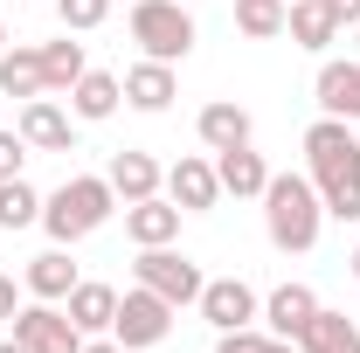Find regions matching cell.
<instances>
[{"mask_svg": "<svg viewBox=\"0 0 360 353\" xmlns=\"http://www.w3.org/2000/svg\"><path fill=\"white\" fill-rule=\"evenodd\" d=\"M305 167L333 222H360V139L347 118H319L305 132Z\"/></svg>", "mask_w": 360, "mask_h": 353, "instance_id": "cell-1", "label": "cell"}, {"mask_svg": "<svg viewBox=\"0 0 360 353\" xmlns=\"http://www.w3.org/2000/svg\"><path fill=\"white\" fill-rule=\"evenodd\" d=\"M326 229V201H319L312 174H270L264 187V236L284 250V257H305Z\"/></svg>", "mask_w": 360, "mask_h": 353, "instance_id": "cell-2", "label": "cell"}, {"mask_svg": "<svg viewBox=\"0 0 360 353\" xmlns=\"http://www.w3.org/2000/svg\"><path fill=\"white\" fill-rule=\"evenodd\" d=\"M111 208H118L111 180H104V174H77V180H63V187L42 201V229H49V243L70 250V243H84L90 229H104Z\"/></svg>", "mask_w": 360, "mask_h": 353, "instance_id": "cell-3", "label": "cell"}, {"mask_svg": "<svg viewBox=\"0 0 360 353\" xmlns=\"http://www.w3.org/2000/svg\"><path fill=\"white\" fill-rule=\"evenodd\" d=\"M132 42L153 63H187L194 49V14L180 0H132Z\"/></svg>", "mask_w": 360, "mask_h": 353, "instance_id": "cell-4", "label": "cell"}, {"mask_svg": "<svg viewBox=\"0 0 360 353\" xmlns=\"http://www.w3.org/2000/svg\"><path fill=\"white\" fill-rule=\"evenodd\" d=\"M174 333V305L160 298V291H146V284H132L125 298H118V319H111V340L125 353H146V347H160Z\"/></svg>", "mask_w": 360, "mask_h": 353, "instance_id": "cell-5", "label": "cell"}, {"mask_svg": "<svg viewBox=\"0 0 360 353\" xmlns=\"http://www.w3.org/2000/svg\"><path fill=\"white\" fill-rule=\"evenodd\" d=\"M139 284H146V291H160V298H167V305H194V298H201V284H208V277H201V264H194V257H180L174 243H160V250H139Z\"/></svg>", "mask_w": 360, "mask_h": 353, "instance_id": "cell-6", "label": "cell"}, {"mask_svg": "<svg viewBox=\"0 0 360 353\" xmlns=\"http://www.w3.org/2000/svg\"><path fill=\"white\" fill-rule=\"evenodd\" d=\"M14 340H21L28 353H84V333L70 326V312H56L49 298L14 312Z\"/></svg>", "mask_w": 360, "mask_h": 353, "instance_id": "cell-7", "label": "cell"}, {"mask_svg": "<svg viewBox=\"0 0 360 353\" xmlns=\"http://www.w3.org/2000/svg\"><path fill=\"white\" fill-rule=\"evenodd\" d=\"M194 305H201V319H208L215 333H236V326H257V319H264V305H257V291H250L243 277H208Z\"/></svg>", "mask_w": 360, "mask_h": 353, "instance_id": "cell-8", "label": "cell"}, {"mask_svg": "<svg viewBox=\"0 0 360 353\" xmlns=\"http://www.w3.org/2000/svg\"><path fill=\"white\" fill-rule=\"evenodd\" d=\"M167 201H174L180 215H208V208L222 201V180H215V160H194V153H180L174 167H167Z\"/></svg>", "mask_w": 360, "mask_h": 353, "instance_id": "cell-9", "label": "cell"}, {"mask_svg": "<svg viewBox=\"0 0 360 353\" xmlns=\"http://www.w3.org/2000/svg\"><path fill=\"white\" fill-rule=\"evenodd\" d=\"M21 139L35 153H77V125H70V111L56 97H28L21 104Z\"/></svg>", "mask_w": 360, "mask_h": 353, "instance_id": "cell-10", "label": "cell"}, {"mask_svg": "<svg viewBox=\"0 0 360 353\" xmlns=\"http://www.w3.org/2000/svg\"><path fill=\"white\" fill-rule=\"evenodd\" d=\"M340 28H347V21H340L333 0H291V14H284V35L298 49H312V56H326V49L340 42Z\"/></svg>", "mask_w": 360, "mask_h": 353, "instance_id": "cell-11", "label": "cell"}, {"mask_svg": "<svg viewBox=\"0 0 360 353\" xmlns=\"http://www.w3.org/2000/svg\"><path fill=\"white\" fill-rule=\"evenodd\" d=\"M312 312H319L312 284H277V291L264 298V326H270V340H291V347H298V333L312 326Z\"/></svg>", "mask_w": 360, "mask_h": 353, "instance_id": "cell-12", "label": "cell"}, {"mask_svg": "<svg viewBox=\"0 0 360 353\" xmlns=\"http://www.w3.org/2000/svg\"><path fill=\"white\" fill-rule=\"evenodd\" d=\"M215 180H222V194H236V201H264L270 167H264L257 146H229V153H215Z\"/></svg>", "mask_w": 360, "mask_h": 353, "instance_id": "cell-13", "label": "cell"}, {"mask_svg": "<svg viewBox=\"0 0 360 353\" xmlns=\"http://www.w3.org/2000/svg\"><path fill=\"white\" fill-rule=\"evenodd\" d=\"M104 180H111V194H118V201H146V194H160V187H167V174H160V160H153V153H139V146H125V153H111V167H104Z\"/></svg>", "mask_w": 360, "mask_h": 353, "instance_id": "cell-14", "label": "cell"}, {"mask_svg": "<svg viewBox=\"0 0 360 353\" xmlns=\"http://www.w3.org/2000/svg\"><path fill=\"white\" fill-rule=\"evenodd\" d=\"M125 236H132L139 250H160V243H174V236H180V208L167 201V194L125 201Z\"/></svg>", "mask_w": 360, "mask_h": 353, "instance_id": "cell-15", "label": "cell"}, {"mask_svg": "<svg viewBox=\"0 0 360 353\" xmlns=\"http://www.w3.org/2000/svg\"><path fill=\"white\" fill-rule=\"evenodd\" d=\"M319 111L360 125V63H319Z\"/></svg>", "mask_w": 360, "mask_h": 353, "instance_id": "cell-16", "label": "cell"}, {"mask_svg": "<svg viewBox=\"0 0 360 353\" xmlns=\"http://www.w3.org/2000/svg\"><path fill=\"white\" fill-rule=\"evenodd\" d=\"M118 104H125V84H118L111 70H84V77L70 84V111H77L84 125H104Z\"/></svg>", "mask_w": 360, "mask_h": 353, "instance_id": "cell-17", "label": "cell"}, {"mask_svg": "<svg viewBox=\"0 0 360 353\" xmlns=\"http://www.w3.org/2000/svg\"><path fill=\"white\" fill-rule=\"evenodd\" d=\"M63 312H70V326H77L84 340H97V333H111V319H118V291H111V284H84V277H77V291L63 298Z\"/></svg>", "mask_w": 360, "mask_h": 353, "instance_id": "cell-18", "label": "cell"}, {"mask_svg": "<svg viewBox=\"0 0 360 353\" xmlns=\"http://www.w3.org/2000/svg\"><path fill=\"white\" fill-rule=\"evenodd\" d=\"M174 97H180L174 63H153V56H146V63H132V70H125V104H132V111H167Z\"/></svg>", "mask_w": 360, "mask_h": 353, "instance_id": "cell-19", "label": "cell"}, {"mask_svg": "<svg viewBox=\"0 0 360 353\" xmlns=\"http://www.w3.org/2000/svg\"><path fill=\"white\" fill-rule=\"evenodd\" d=\"M298 353H360V326L347 312H312V326L298 333Z\"/></svg>", "mask_w": 360, "mask_h": 353, "instance_id": "cell-20", "label": "cell"}, {"mask_svg": "<svg viewBox=\"0 0 360 353\" xmlns=\"http://www.w3.org/2000/svg\"><path fill=\"white\" fill-rule=\"evenodd\" d=\"M21 284H28L35 298H49V305H63V298L77 291V264H70V250H63V243H56V250H42V257L28 264V277H21Z\"/></svg>", "mask_w": 360, "mask_h": 353, "instance_id": "cell-21", "label": "cell"}, {"mask_svg": "<svg viewBox=\"0 0 360 353\" xmlns=\"http://www.w3.org/2000/svg\"><path fill=\"white\" fill-rule=\"evenodd\" d=\"M194 132H201V146H208V153H229V146H250V111L222 97V104H208V111L194 118Z\"/></svg>", "mask_w": 360, "mask_h": 353, "instance_id": "cell-22", "label": "cell"}, {"mask_svg": "<svg viewBox=\"0 0 360 353\" xmlns=\"http://www.w3.org/2000/svg\"><path fill=\"white\" fill-rule=\"evenodd\" d=\"M0 90H7V97H21V104H28V97H42V49H0Z\"/></svg>", "mask_w": 360, "mask_h": 353, "instance_id": "cell-23", "label": "cell"}, {"mask_svg": "<svg viewBox=\"0 0 360 353\" xmlns=\"http://www.w3.org/2000/svg\"><path fill=\"white\" fill-rule=\"evenodd\" d=\"M284 14H291V0H236V28L250 42H277L284 35Z\"/></svg>", "mask_w": 360, "mask_h": 353, "instance_id": "cell-24", "label": "cell"}, {"mask_svg": "<svg viewBox=\"0 0 360 353\" xmlns=\"http://www.w3.org/2000/svg\"><path fill=\"white\" fill-rule=\"evenodd\" d=\"M42 222V194L28 187V180H0V229H35Z\"/></svg>", "mask_w": 360, "mask_h": 353, "instance_id": "cell-25", "label": "cell"}, {"mask_svg": "<svg viewBox=\"0 0 360 353\" xmlns=\"http://www.w3.org/2000/svg\"><path fill=\"white\" fill-rule=\"evenodd\" d=\"M84 70H90V63H84V42H70V35H63V42L42 49V84H49V90H70Z\"/></svg>", "mask_w": 360, "mask_h": 353, "instance_id": "cell-26", "label": "cell"}, {"mask_svg": "<svg viewBox=\"0 0 360 353\" xmlns=\"http://www.w3.org/2000/svg\"><path fill=\"white\" fill-rule=\"evenodd\" d=\"M56 14H63V28H70V35H90V28L111 14V0H56Z\"/></svg>", "mask_w": 360, "mask_h": 353, "instance_id": "cell-27", "label": "cell"}, {"mask_svg": "<svg viewBox=\"0 0 360 353\" xmlns=\"http://www.w3.org/2000/svg\"><path fill=\"white\" fill-rule=\"evenodd\" d=\"M270 333H257V326H236V333H215V353H264Z\"/></svg>", "mask_w": 360, "mask_h": 353, "instance_id": "cell-28", "label": "cell"}, {"mask_svg": "<svg viewBox=\"0 0 360 353\" xmlns=\"http://www.w3.org/2000/svg\"><path fill=\"white\" fill-rule=\"evenodd\" d=\"M21 160H28V139H21V125H14V132H0V180L21 174Z\"/></svg>", "mask_w": 360, "mask_h": 353, "instance_id": "cell-29", "label": "cell"}, {"mask_svg": "<svg viewBox=\"0 0 360 353\" xmlns=\"http://www.w3.org/2000/svg\"><path fill=\"white\" fill-rule=\"evenodd\" d=\"M14 312H21V291H14V277L0 270V326H14Z\"/></svg>", "mask_w": 360, "mask_h": 353, "instance_id": "cell-30", "label": "cell"}, {"mask_svg": "<svg viewBox=\"0 0 360 353\" xmlns=\"http://www.w3.org/2000/svg\"><path fill=\"white\" fill-rule=\"evenodd\" d=\"M84 353H125V347H118L111 333H97V340H84Z\"/></svg>", "mask_w": 360, "mask_h": 353, "instance_id": "cell-31", "label": "cell"}, {"mask_svg": "<svg viewBox=\"0 0 360 353\" xmlns=\"http://www.w3.org/2000/svg\"><path fill=\"white\" fill-rule=\"evenodd\" d=\"M264 353H298V347H291V340H264Z\"/></svg>", "mask_w": 360, "mask_h": 353, "instance_id": "cell-32", "label": "cell"}, {"mask_svg": "<svg viewBox=\"0 0 360 353\" xmlns=\"http://www.w3.org/2000/svg\"><path fill=\"white\" fill-rule=\"evenodd\" d=\"M0 353H28V347H21V340H0Z\"/></svg>", "mask_w": 360, "mask_h": 353, "instance_id": "cell-33", "label": "cell"}, {"mask_svg": "<svg viewBox=\"0 0 360 353\" xmlns=\"http://www.w3.org/2000/svg\"><path fill=\"white\" fill-rule=\"evenodd\" d=\"M354 277H360V250H354Z\"/></svg>", "mask_w": 360, "mask_h": 353, "instance_id": "cell-34", "label": "cell"}, {"mask_svg": "<svg viewBox=\"0 0 360 353\" xmlns=\"http://www.w3.org/2000/svg\"><path fill=\"white\" fill-rule=\"evenodd\" d=\"M354 49H360V21H354Z\"/></svg>", "mask_w": 360, "mask_h": 353, "instance_id": "cell-35", "label": "cell"}, {"mask_svg": "<svg viewBox=\"0 0 360 353\" xmlns=\"http://www.w3.org/2000/svg\"><path fill=\"white\" fill-rule=\"evenodd\" d=\"M0 49H7V28H0Z\"/></svg>", "mask_w": 360, "mask_h": 353, "instance_id": "cell-36", "label": "cell"}]
</instances>
